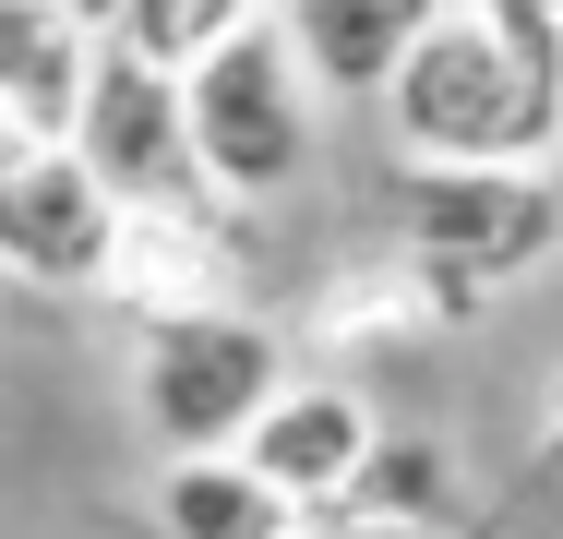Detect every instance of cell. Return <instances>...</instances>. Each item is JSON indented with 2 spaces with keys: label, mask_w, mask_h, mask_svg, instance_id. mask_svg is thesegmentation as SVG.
Instances as JSON below:
<instances>
[{
  "label": "cell",
  "mask_w": 563,
  "mask_h": 539,
  "mask_svg": "<svg viewBox=\"0 0 563 539\" xmlns=\"http://www.w3.org/2000/svg\"><path fill=\"white\" fill-rule=\"evenodd\" d=\"M384 132L420 168H540L563 144V85H540L479 12H432L384 73Z\"/></svg>",
  "instance_id": "obj_1"
},
{
  "label": "cell",
  "mask_w": 563,
  "mask_h": 539,
  "mask_svg": "<svg viewBox=\"0 0 563 539\" xmlns=\"http://www.w3.org/2000/svg\"><path fill=\"white\" fill-rule=\"evenodd\" d=\"M180 132H192V180L228 205H276L312 156V85L288 61V36L252 12L228 24L205 61H180Z\"/></svg>",
  "instance_id": "obj_2"
},
{
  "label": "cell",
  "mask_w": 563,
  "mask_h": 539,
  "mask_svg": "<svg viewBox=\"0 0 563 539\" xmlns=\"http://www.w3.org/2000/svg\"><path fill=\"white\" fill-rule=\"evenodd\" d=\"M288 384V348L276 323L252 312H144V360H132V396H144V431L168 455H217L240 443V420Z\"/></svg>",
  "instance_id": "obj_3"
},
{
  "label": "cell",
  "mask_w": 563,
  "mask_h": 539,
  "mask_svg": "<svg viewBox=\"0 0 563 539\" xmlns=\"http://www.w3.org/2000/svg\"><path fill=\"white\" fill-rule=\"evenodd\" d=\"M396 228H408V264H432L455 288H516L563 252V193L540 168H408L396 180Z\"/></svg>",
  "instance_id": "obj_4"
},
{
  "label": "cell",
  "mask_w": 563,
  "mask_h": 539,
  "mask_svg": "<svg viewBox=\"0 0 563 539\" xmlns=\"http://www.w3.org/2000/svg\"><path fill=\"white\" fill-rule=\"evenodd\" d=\"M73 168L109 193L120 216L144 205H192V132H180V73L132 61V48H97L85 61V108H73Z\"/></svg>",
  "instance_id": "obj_5"
},
{
  "label": "cell",
  "mask_w": 563,
  "mask_h": 539,
  "mask_svg": "<svg viewBox=\"0 0 563 539\" xmlns=\"http://www.w3.org/2000/svg\"><path fill=\"white\" fill-rule=\"evenodd\" d=\"M120 205L73 168V144H12L0 156V264L36 288H109Z\"/></svg>",
  "instance_id": "obj_6"
},
{
  "label": "cell",
  "mask_w": 563,
  "mask_h": 539,
  "mask_svg": "<svg viewBox=\"0 0 563 539\" xmlns=\"http://www.w3.org/2000/svg\"><path fill=\"white\" fill-rule=\"evenodd\" d=\"M360 455H372V408H360L347 384H276V396L240 420V468H252L288 516H324Z\"/></svg>",
  "instance_id": "obj_7"
},
{
  "label": "cell",
  "mask_w": 563,
  "mask_h": 539,
  "mask_svg": "<svg viewBox=\"0 0 563 539\" xmlns=\"http://www.w3.org/2000/svg\"><path fill=\"white\" fill-rule=\"evenodd\" d=\"M85 61H97V36L73 0H0V120L24 144H73Z\"/></svg>",
  "instance_id": "obj_8"
},
{
  "label": "cell",
  "mask_w": 563,
  "mask_h": 539,
  "mask_svg": "<svg viewBox=\"0 0 563 539\" xmlns=\"http://www.w3.org/2000/svg\"><path fill=\"white\" fill-rule=\"evenodd\" d=\"M444 0H288L276 36H288V61H300L312 97H384V73L408 61V36Z\"/></svg>",
  "instance_id": "obj_9"
},
{
  "label": "cell",
  "mask_w": 563,
  "mask_h": 539,
  "mask_svg": "<svg viewBox=\"0 0 563 539\" xmlns=\"http://www.w3.org/2000/svg\"><path fill=\"white\" fill-rule=\"evenodd\" d=\"M156 528L168 539H288L300 516H288L240 455H180V468L156 480Z\"/></svg>",
  "instance_id": "obj_10"
},
{
  "label": "cell",
  "mask_w": 563,
  "mask_h": 539,
  "mask_svg": "<svg viewBox=\"0 0 563 539\" xmlns=\"http://www.w3.org/2000/svg\"><path fill=\"white\" fill-rule=\"evenodd\" d=\"M336 528H408L432 539V516H444V443H420V431H372V455L347 468V492L324 504Z\"/></svg>",
  "instance_id": "obj_11"
},
{
  "label": "cell",
  "mask_w": 563,
  "mask_h": 539,
  "mask_svg": "<svg viewBox=\"0 0 563 539\" xmlns=\"http://www.w3.org/2000/svg\"><path fill=\"white\" fill-rule=\"evenodd\" d=\"M73 12H85L97 48H132V61H156V73L205 61L228 24H252V0H73Z\"/></svg>",
  "instance_id": "obj_12"
},
{
  "label": "cell",
  "mask_w": 563,
  "mask_h": 539,
  "mask_svg": "<svg viewBox=\"0 0 563 539\" xmlns=\"http://www.w3.org/2000/svg\"><path fill=\"white\" fill-rule=\"evenodd\" d=\"M312 539H408V528H336V516H324V528H312Z\"/></svg>",
  "instance_id": "obj_13"
},
{
  "label": "cell",
  "mask_w": 563,
  "mask_h": 539,
  "mask_svg": "<svg viewBox=\"0 0 563 539\" xmlns=\"http://www.w3.org/2000/svg\"><path fill=\"white\" fill-rule=\"evenodd\" d=\"M552 468H563V384H552Z\"/></svg>",
  "instance_id": "obj_14"
},
{
  "label": "cell",
  "mask_w": 563,
  "mask_h": 539,
  "mask_svg": "<svg viewBox=\"0 0 563 539\" xmlns=\"http://www.w3.org/2000/svg\"><path fill=\"white\" fill-rule=\"evenodd\" d=\"M12 144H24V132H12V120H0V156H12Z\"/></svg>",
  "instance_id": "obj_15"
},
{
  "label": "cell",
  "mask_w": 563,
  "mask_h": 539,
  "mask_svg": "<svg viewBox=\"0 0 563 539\" xmlns=\"http://www.w3.org/2000/svg\"><path fill=\"white\" fill-rule=\"evenodd\" d=\"M288 539H312V528H288Z\"/></svg>",
  "instance_id": "obj_16"
},
{
  "label": "cell",
  "mask_w": 563,
  "mask_h": 539,
  "mask_svg": "<svg viewBox=\"0 0 563 539\" xmlns=\"http://www.w3.org/2000/svg\"><path fill=\"white\" fill-rule=\"evenodd\" d=\"M552 12H563V0H552Z\"/></svg>",
  "instance_id": "obj_17"
}]
</instances>
